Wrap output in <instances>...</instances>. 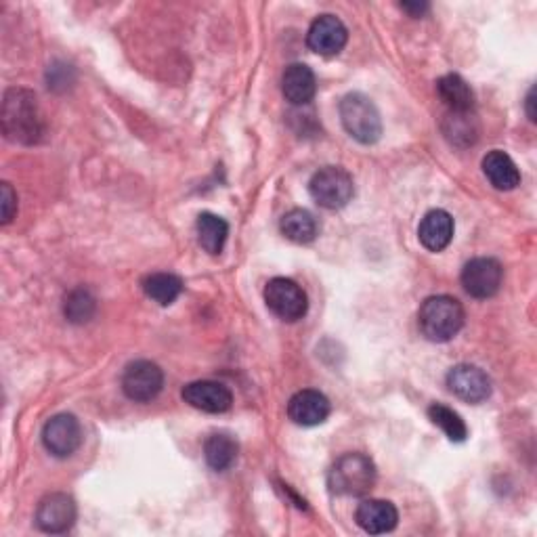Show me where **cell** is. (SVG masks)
I'll return each mask as SVG.
<instances>
[{"mask_svg":"<svg viewBox=\"0 0 537 537\" xmlns=\"http://www.w3.org/2000/svg\"><path fill=\"white\" fill-rule=\"evenodd\" d=\"M533 103H535V89H531L529 91V95H527V116H529V120L531 122H535V112H533Z\"/></svg>","mask_w":537,"mask_h":537,"instance_id":"cell-29","label":"cell"},{"mask_svg":"<svg viewBox=\"0 0 537 537\" xmlns=\"http://www.w3.org/2000/svg\"><path fill=\"white\" fill-rule=\"evenodd\" d=\"M483 173L489 183L500 191H512L521 183L519 166L502 149H493L483 158Z\"/></svg>","mask_w":537,"mask_h":537,"instance_id":"cell-18","label":"cell"},{"mask_svg":"<svg viewBox=\"0 0 537 537\" xmlns=\"http://www.w3.org/2000/svg\"><path fill=\"white\" fill-rule=\"evenodd\" d=\"M447 386L458 399L466 403H483L491 397V380L477 365L460 363L447 374Z\"/></svg>","mask_w":537,"mask_h":537,"instance_id":"cell-12","label":"cell"},{"mask_svg":"<svg viewBox=\"0 0 537 537\" xmlns=\"http://www.w3.org/2000/svg\"><path fill=\"white\" fill-rule=\"evenodd\" d=\"M311 198L326 210L345 208L355 196L353 177L340 166L319 168L309 183Z\"/></svg>","mask_w":537,"mask_h":537,"instance_id":"cell-5","label":"cell"},{"mask_svg":"<svg viewBox=\"0 0 537 537\" xmlns=\"http://www.w3.org/2000/svg\"><path fill=\"white\" fill-rule=\"evenodd\" d=\"M143 292L160 307H168L181 296L183 279L175 273H152L143 279Z\"/></svg>","mask_w":537,"mask_h":537,"instance_id":"cell-23","label":"cell"},{"mask_svg":"<svg viewBox=\"0 0 537 537\" xmlns=\"http://www.w3.org/2000/svg\"><path fill=\"white\" fill-rule=\"evenodd\" d=\"M95 309H97L95 296L84 288L70 292L66 298V305H63V311H66V317L72 324H84V321H89L95 315Z\"/></svg>","mask_w":537,"mask_h":537,"instance_id":"cell-25","label":"cell"},{"mask_svg":"<svg viewBox=\"0 0 537 537\" xmlns=\"http://www.w3.org/2000/svg\"><path fill=\"white\" fill-rule=\"evenodd\" d=\"M196 231H198V242L200 246L212 254L217 256L223 252L227 238H229V225L225 219H221L219 214L212 212H202L196 223Z\"/></svg>","mask_w":537,"mask_h":537,"instance_id":"cell-21","label":"cell"},{"mask_svg":"<svg viewBox=\"0 0 537 537\" xmlns=\"http://www.w3.org/2000/svg\"><path fill=\"white\" fill-rule=\"evenodd\" d=\"M282 93L292 105H307L317 93L315 74L305 63H292L282 76Z\"/></svg>","mask_w":537,"mask_h":537,"instance_id":"cell-17","label":"cell"},{"mask_svg":"<svg viewBox=\"0 0 537 537\" xmlns=\"http://www.w3.org/2000/svg\"><path fill=\"white\" fill-rule=\"evenodd\" d=\"M78 519V508L68 493H49L36 508V525L45 533H66Z\"/></svg>","mask_w":537,"mask_h":537,"instance_id":"cell-10","label":"cell"},{"mask_svg":"<svg viewBox=\"0 0 537 537\" xmlns=\"http://www.w3.org/2000/svg\"><path fill=\"white\" fill-rule=\"evenodd\" d=\"M330 401L324 393L305 389L298 391L288 401V416L298 426H319L324 424L330 416Z\"/></svg>","mask_w":537,"mask_h":537,"instance_id":"cell-14","label":"cell"},{"mask_svg":"<svg viewBox=\"0 0 537 537\" xmlns=\"http://www.w3.org/2000/svg\"><path fill=\"white\" fill-rule=\"evenodd\" d=\"M42 443L55 458H70L82 445V428L76 416L57 414L42 428Z\"/></svg>","mask_w":537,"mask_h":537,"instance_id":"cell-9","label":"cell"},{"mask_svg":"<svg viewBox=\"0 0 537 537\" xmlns=\"http://www.w3.org/2000/svg\"><path fill=\"white\" fill-rule=\"evenodd\" d=\"M357 525L372 535L391 533L399 523V512L393 502L386 500H363L355 512Z\"/></svg>","mask_w":537,"mask_h":537,"instance_id":"cell-15","label":"cell"},{"mask_svg":"<svg viewBox=\"0 0 537 537\" xmlns=\"http://www.w3.org/2000/svg\"><path fill=\"white\" fill-rule=\"evenodd\" d=\"M376 464L365 454H345L340 456L330 472H328V487L334 496L342 498H361L370 493L376 485Z\"/></svg>","mask_w":537,"mask_h":537,"instance_id":"cell-3","label":"cell"},{"mask_svg":"<svg viewBox=\"0 0 537 537\" xmlns=\"http://www.w3.org/2000/svg\"><path fill=\"white\" fill-rule=\"evenodd\" d=\"M401 9L410 13L412 17H422V15H424L428 9H431V7H428L426 3H403Z\"/></svg>","mask_w":537,"mask_h":537,"instance_id":"cell-28","label":"cell"},{"mask_svg":"<svg viewBox=\"0 0 537 537\" xmlns=\"http://www.w3.org/2000/svg\"><path fill=\"white\" fill-rule=\"evenodd\" d=\"M181 395L185 403L206 414H225L233 403V395L227 386L214 380L189 382Z\"/></svg>","mask_w":537,"mask_h":537,"instance_id":"cell-13","label":"cell"},{"mask_svg":"<svg viewBox=\"0 0 537 537\" xmlns=\"http://www.w3.org/2000/svg\"><path fill=\"white\" fill-rule=\"evenodd\" d=\"M279 229H282V233L294 244H311L319 233L317 219L305 208H294L284 214Z\"/></svg>","mask_w":537,"mask_h":537,"instance_id":"cell-22","label":"cell"},{"mask_svg":"<svg viewBox=\"0 0 537 537\" xmlns=\"http://www.w3.org/2000/svg\"><path fill=\"white\" fill-rule=\"evenodd\" d=\"M265 303L279 319L298 321L307 315L309 300L305 290L292 279L275 277L265 288Z\"/></svg>","mask_w":537,"mask_h":537,"instance_id":"cell-6","label":"cell"},{"mask_svg":"<svg viewBox=\"0 0 537 537\" xmlns=\"http://www.w3.org/2000/svg\"><path fill=\"white\" fill-rule=\"evenodd\" d=\"M462 286L472 298H491L496 296L504 282V269L500 261L489 259V256H479L472 259L462 269Z\"/></svg>","mask_w":537,"mask_h":537,"instance_id":"cell-8","label":"cell"},{"mask_svg":"<svg viewBox=\"0 0 537 537\" xmlns=\"http://www.w3.org/2000/svg\"><path fill=\"white\" fill-rule=\"evenodd\" d=\"M418 326L431 342H449L464 326V307L447 294L426 298L418 311Z\"/></svg>","mask_w":537,"mask_h":537,"instance_id":"cell-2","label":"cell"},{"mask_svg":"<svg viewBox=\"0 0 537 537\" xmlns=\"http://www.w3.org/2000/svg\"><path fill=\"white\" fill-rule=\"evenodd\" d=\"M454 231L456 225L454 219H451V214L447 210L437 208L426 212V217L418 227V238L426 250L441 252L451 244V240H454Z\"/></svg>","mask_w":537,"mask_h":537,"instance_id":"cell-16","label":"cell"},{"mask_svg":"<svg viewBox=\"0 0 537 537\" xmlns=\"http://www.w3.org/2000/svg\"><path fill=\"white\" fill-rule=\"evenodd\" d=\"M428 418L435 426H439L441 431L445 433V437L454 443H462L468 437V428L466 422L462 420V416L458 412L451 410V407L443 405V403H433L428 407Z\"/></svg>","mask_w":537,"mask_h":537,"instance_id":"cell-24","label":"cell"},{"mask_svg":"<svg viewBox=\"0 0 537 537\" xmlns=\"http://www.w3.org/2000/svg\"><path fill=\"white\" fill-rule=\"evenodd\" d=\"M0 206H3V225H9L17 212V193L7 181L0 185Z\"/></svg>","mask_w":537,"mask_h":537,"instance_id":"cell-27","label":"cell"},{"mask_svg":"<svg viewBox=\"0 0 537 537\" xmlns=\"http://www.w3.org/2000/svg\"><path fill=\"white\" fill-rule=\"evenodd\" d=\"M445 135L451 143L470 145L477 139L475 118L470 114H449L445 120Z\"/></svg>","mask_w":537,"mask_h":537,"instance_id":"cell-26","label":"cell"},{"mask_svg":"<svg viewBox=\"0 0 537 537\" xmlns=\"http://www.w3.org/2000/svg\"><path fill=\"white\" fill-rule=\"evenodd\" d=\"M164 386V372L154 361H133L122 374V391L135 403L154 401Z\"/></svg>","mask_w":537,"mask_h":537,"instance_id":"cell-7","label":"cell"},{"mask_svg":"<svg viewBox=\"0 0 537 537\" xmlns=\"http://www.w3.org/2000/svg\"><path fill=\"white\" fill-rule=\"evenodd\" d=\"M240 445L229 433H214L204 443V458L208 466L217 472L229 470L238 460Z\"/></svg>","mask_w":537,"mask_h":537,"instance_id":"cell-20","label":"cell"},{"mask_svg":"<svg viewBox=\"0 0 537 537\" xmlns=\"http://www.w3.org/2000/svg\"><path fill=\"white\" fill-rule=\"evenodd\" d=\"M0 124L9 141L21 145L38 143L45 126H42L36 95L28 89H9L0 107Z\"/></svg>","mask_w":537,"mask_h":537,"instance_id":"cell-1","label":"cell"},{"mask_svg":"<svg viewBox=\"0 0 537 537\" xmlns=\"http://www.w3.org/2000/svg\"><path fill=\"white\" fill-rule=\"evenodd\" d=\"M437 93L449 114H470L472 107H475V93H472L470 84L458 74H447L439 78Z\"/></svg>","mask_w":537,"mask_h":537,"instance_id":"cell-19","label":"cell"},{"mask_svg":"<svg viewBox=\"0 0 537 537\" xmlns=\"http://www.w3.org/2000/svg\"><path fill=\"white\" fill-rule=\"evenodd\" d=\"M340 120L345 131L359 143L372 145L382 137V118L370 97L349 93L340 101Z\"/></svg>","mask_w":537,"mask_h":537,"instance_id":"cell-4","label":"cell"},{"mask_svg":"<svg viewBox=\"0 0 537 537\" xmlns=\"http://www.w3.org/2000/svg\"><path fill=\"white\" fill-rule=\"evenodd\" d=\"M347 40H349L347 26L342 24V19L330 13L319 15L307 32L309 49L321 57L338 55L347 47Z\"/></svg>","mask_w":537,"mask_h":537,"instance_id":"cell-11","label":"cell"}]
</instances>
